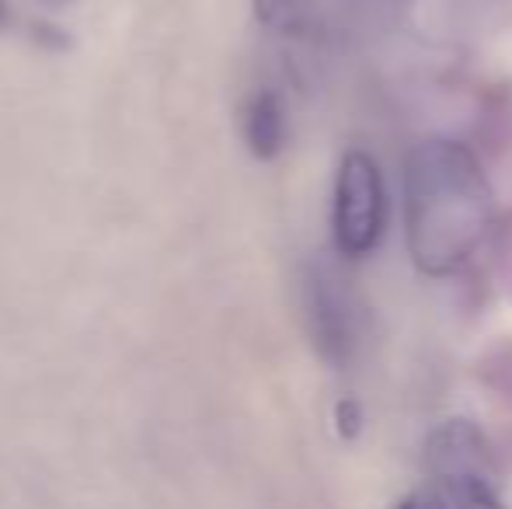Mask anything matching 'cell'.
Listing matches in <instances>:
<instances>
[{
  "label": "cell",
  "mask_w": 512,
  "mask_h": 509,
  "mask_svg": "<svg viewBox=\"0 0 512 509\" xmlns=\"http://www.w3.org/2000/svg\"><path fill=\"white\" fill-rule=\"evenodd\" d=\"M495 220L492 185L471 147L425 140L405 161L408 252L425 276H450L471 262Z\"/></svg>",
  "instance_id": "1"
},
{
  "label": "cell",
  "mask_w": 512,
  "mask_h": 509,
  "mask_svg": "<svg viewBox=\"0 0 512 509\" xmlns=\"http://www.w3.org/2000/svg\"><path fill=\"white\" fill-rule=\"evenodd\" d=\"M335 248L345 258H366L387 231V189L377 161L366 150H349L338 164L331 206Z\"/></svg>",
  "instance_id": "2"
},
{
  "label": "cell",
  "mask_w": 512,
  "mask_h": 509,
  "mask_svg": "<svg viewBox=\"0 0 512 509\" xmlns=\"http://www.w3.org/2000/svg\"><path fill=\"white\" fill-rule=\"evenodd\" d=\"M429 461L453 492L464 485H492L495 489V478H499L485 436L467 419H453L432 433Z\"/></svg>",
  "instance_id": "3"
},
{
  "label": "cell",
  "mask_w": 512,
  "mask_h": 509,
  "mask_svg": "<svg viewBox=\"0 0 512 509\" xmlns=\"http://www.w3.org/2000/svg\"><path fill=\"white\" fill-rule=\"evenodd\" d=\"M307 314H310V335L324 360L345 363L352 349V318L349 304L342 293L331 286V279L314 276L307 283Z\"/></svg>",
  "instance_id": "4"
},
{
  "label": "cell",
  "mask_w": 512,
  "mask_h": 509,
  "mask_svg": "<svg viewBox=\"0 0 512 509\" xmlns=\"http://www.w3.org/2000/svg\"><path fill=\"white\" fill-rule=\"evenodd\" d=\"M241 133L248 150L258 161H272L279 157L286 143V109L283 98L276 91H255V95L244 102L241 112Z\"/></svg>",
  "instance_id": "5"
},
{
  "label": "cell",
  "mask_w": 512,
  "mask_h": 509,
  "mask_svg": "<svg viewBox=\"0 0 512 509\" xmlns=\"http://www.w3.org/2000/svg\"><path fill=\"white\" fill-rule=\"evenodd\" d=\"M255 14L272 32H297L304 25V7L297 0H255Z\"/></svg>",
  "instance_id": "6"
},
{
  "label": "cell",
  "mask_w": 512,
  "mask_h": 509,
  "mask_svg": "<svg viewBox=\"0 0 512 509\" xmlns=\"http://www.w3.org/2000/svg\"><path fill=\"white\" fill-rule=\"evenodd\" d=\"M453 496H457L460 509H506L492 485H464Z\"/></svg>",
  "instance_id": "7"
},
{
  "label": "cell",
  "mask_w": 512,
  "mask_h": 509,
  "mask_svg": "<svg viewBox=\"0 0 512 509\" xmlns=\"http://www.w3.org/2000/svg\"><path fill=\"white\" fill-rule=\"evenodd\" d=\"M359 422H363V412H359V405L345 398L342 405H338V433H342V436H356L359 433Z\"/></svg>",
  "instance_id": "8"
},
{
  "label": "cell",
  "mask_w": 512,
  "mask_h": 509,
  "mask_svg": "<svg viewBox=\"0 0 512 509\" xmlns=\"http://www.w3.org/2000/svg\"><path fill=\"white\" fill-rule=\"evenodd\" d=\"M398 509H443L436 503L432 496H425V492H415V496H408V499H401Z\"/></svg>",
  "instance_id": "9"
},
{
  "label": "cell",
  "mask_w": 512,
  "mask_h": 509,
  "mask_svg": "<svg viewBox=\"0 0 512 509\" xmlns=\"http://www.w3.org/2000/svg\"><path fill=\"white\" fill-rule=\"evenodd\" d=\"M7 25H11V4L0 0V28H7Z\"/></svg>",
  "instance_id": "10"
},
{
  "label": "cell",
  "mask_w": 512,
  "mask_h": 509,
  "mask_svg": "<svg viewBox=\"0 0 512 509\" xmlns=\"http://www.w3.org/2000/svg\"><path fill=\"white\" fill-rule=\"evenodd\" d=\"M49 4H67V0H49Z\"/></svg>",
  "instance_id": "11"
}]
</instances>
